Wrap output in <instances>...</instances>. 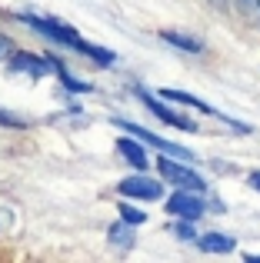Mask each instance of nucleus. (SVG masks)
I'll list each match as a JSON object with an SVG mask.
<instances>
[{"mask_svg": "<svg viewBox=\"0 0 260 263\" xmlns=\"http://www.w3.org/2000/svg\"><path fill=\"white\" fill-rule=\"evenodd\" d=\"M177 237H180V240H190V237H194V230L183 223V227H177Z\"/></svg>", "mask_w": 260, "mask_h": 263, "instance_id": "nucleus-14", "label": "nucleus"}, {"mask_svg": "<svg viewBox=\"0 0 260 263\" xmlns=\"http://www.w3.org/2000/svg\"><path fill=\"white\" fill-rule=\"evenodd\" d=\"M247 263H260V257H254V253H250V257H247Z\"/></svg>", "mask_w": 260, "mask_h": 263, "instance_id": "nucleus-16", "label": "nucleus"}, {"mask_svg": "<svg viewBox=\"0 0 260 263\" xmlns=\"http://www.w3.org/2000/svg\"><path fill=\"white\" fill-rule=\"evenodd\" d=\"M110 240H114V243H120V247H130V243H134V237H130V227H127V223H114V227H110Z\"/></svg>", "mask_w": 260, "mask_h": 263, "instance_id": "nucleus-13", "label": "nucleus"}, {"mask_svg": "<svg viewBox=\"0 0 260 263\" xmlns=\"http://www.w3.org/2000/svg\"><path fill=\"white\" fill-rule=\"evenodd\" d=\"M160 37L167 40V44H174V47H180V50H187V53H200V50H203L200 40L183 37V33H177V30H160Z\"/></svg>", "mask_w": 260, "mask_h": 263, "instance_id": "nucleus-10", "label": "nucleus"}, {"mask_svg": "<svg viewBox=\"0 0 260 263\" xmlns=\"http://www.w3.org/2000/svg\"><path fill=\"white\" fill-rule=\"evenodd\" d=\"M160 174H163V180H170V183L183 186V193H197V190H203L200 174H194L190 167H183V163L170 160V157H163V160H160Z\"/></svg>", "mask_w": 260, "mask_h": 263, "instance_id": "nucleus-2", "label": "nucleus"}, {"mask_svg": "<svg viewBox=\"0 0 260 263\" xmlns=\"http://www.w3.org/2000/svg\"><path fill=\"white\" fill-rule=\"evenodd\" d=\"M137 93H140L143 107H147V110H154V114L160 117L163 123H170V127H177V130H197L194 123L187 120V117H180V114H174V110H170V107H163V103H160V100H154V97H150L147 90H137Z\"/></svg>", "mask_w": 260, "mask_h": 263, "instance_id": "nucleus-6", "label": "nucleus"}, {"mask_svg": "<svg viewBox=\"0 0 260 263\" xmlns=\"http://www.w3.org/2000/svg\"><path fill=\"white\" fill-rule=\"evenodd\" d=\"M250 183H254L257 190H260V170H254V174H250Z\"/></svg>", "mask_w": 260, "mask_h": 263, "instance_id": "nucleus-15", "label": "nucleus"}, {"mask_svg": "<svg viewBox=\"0 0 260 263\" xmlns=\"http://www.w3.org/2000/svg\"><path fill=\"white\" fill-rule=\"evenodd\" d=\"M24 24H30L37 33L50 37L53 44L73 47V50H80V53H87V57H94L97 64H114V53H110V50H104V47H97V44H87V40L80 37V33L73 30V27L60 24V20H53V17H33V13H27V17H24Z\"/></svg>", "mask_w": 260, "mask_h": 263, "instance_id": "nucleus-1", "label": "nucleus"}, {"mask_svg": "<svg viewBox=\"0 0 260 263\" xmlns=\"http://www.w3.org/2000/svg\"><path fill=\"white\" fill-rule=\"evenodd\" d=\"M10 70H27L30 77H47V73L53 70V60H40V57H30V53H17V57L10 60Z\"/></svg>", "mask_w": 260, "mask_h": 263, "instance_id": "nucleus-7", "label": "nucleus"}, {"mask_svg": "<svg viewBox=\"0 0 260 263\" xmlns=\"http://www.w3.org/2000/svg\"><path fill=\"white\" fill-rule=\"evenodd\" d=\"M120 220H124L127 227H137V223H143V220H147V213H143V210H134L130 203H124V206H120Z\"/></svg>", "mask_w": 260, "mask_h": 263, "instance_id": "nucleus-12", "label": "nucleus"}, {"mask_svg": "<svg viewBox=\"0 0 260 263\" xmlns=\"http://www.w3.org/2000/svg\"><path fill=\"white\" fill-rule=\"evenodd\" d=\"M117 150H120V157H124L127 163H134L137 170H147V150H143L137 140H120Z\"/></svg>", "mask_w": 260, "mask_h": 263, "instance_id": "nucleus-8", "label": "nucleus"}, {"mask_svg": "<svg viewBox=\"0 0 260 263\" xmlns=\"http://www.w3.org/2000/svg\"><path fill=\"white\" fill-rule=\"evenodd\" d=\"M120 193L134 200H157L163 193L160 180H150V177H124L120 180Z\"/></svg>", "mask_w": 260, "mask_h": 263, "instance_id": "nucleus-4", "label": "nucleus"}, {"mask_svg": "<svg viewBox=\"0 0 260 263\" xmlns=\"http://www.w3.org/2000/svg\"><path fill=\"white\" fill-rule=\"evenodd\" d=\"M237 7H240V13L247 17V24L260 27V0H237Z\"/></svg>", "mask_w": 260, "mask_h": 263, "instance_id": "nucleus-11", "label": "nucleus"}, {"mask_svg": "<svg viewBox=\"0 0 260 263\" xmlns=\"http://www.w3.org/2000/svg\"><path fill=\"white\" fill-rule=\"evenodd\" d=\"M117 127H124V130H130L134 137H140V140H147L150 147H157V150H163V154H174V160H194V154H190L187 147H177V143H170V140H160L157 134H147L143 127H137V123H130V120H114Z\"/></svg>", "mask_w": 260, "mask_h": 263, "instance_id": "nucleus-3", "label": "nucleus"}, {"mask_svg": "<svg viewBox=\"0 0 260 263\" xmlns=\"http://www.w3.org/2000/svg\"><path fill=\"white\" fill-rule=\"evenodd\" d=\"M197 243H200V250H207V253H230L234 250V237H227V233H203Z\"/></svg>", "mask_w": 260, "mask_h": 263, "instance_id": "nucleus-9", "label": "nucleus"}, {"mask_svg": "<svg viewBox=\"0 0 260 263\" xmlns=\"http://www.w3.org/2000/svg\"><path fill=\"white\" fill-rule=\"evenodd\" d=\"M167 210L174 213V217H183V220H197L203 213V200L197 197V193H174V197L167 200Z\"/></svg>", "mask_w": 260, "mask_h": 263, "instance_id": "nucleus-5", "label": "nucleus"}]
</instances>
